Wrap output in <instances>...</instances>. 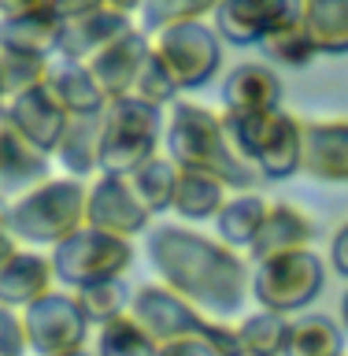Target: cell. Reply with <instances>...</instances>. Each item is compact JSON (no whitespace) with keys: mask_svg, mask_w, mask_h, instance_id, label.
I'll use <instances>...</instances> for the list:
<instances>
[{"mask_svg":"<svg viewBox=\"0 0 348 356\" xmlns=\"http://www.w3.org/2000/svg\"><path fill=\"white\" fill-rule=\"evenodd\" d=\"M167 145H171L174 160L182 163V171H200V175L219 178V182H252L241 156L233 152V145L226 138L222 119L200 104L178 100L171 108Z\"/></svg>","mask_w":348,"mask_h":356,"instance_id":"obj_1","label":"cell"},{"mask_svg":"<svg viewBox=\"0 0 348 356\" xmlns=\"http://www.w3.org/2000/svg\"><path fill=\"white\" fill-rule=\"evenodd\" d=\"M163 115L160 108L144 104L138 97L108 100L104 108V138H100V163L108 171H138L141 163L152 160L156 141H160Z\"/></svg>","mask_w":348,"mask_h":356,"instance_id":"obj_2","label":"cell"},{"mask_svg":"<svg viewBox=\"0 0 348 356\" xmlns=\"http://www.w3.org/2000/svg\"><path fill=\"white\" fill-rule=\"evenodd\" d=\"M152 56L178 89H197L219 71V38L208 22H174L156 30Z\"/></svg>","mask_w":348,"mask_h":356,"instance_id":"obj_3","label":"cell"},{"mask_svg":"<svg viewBox=\"0 0 348 356\" xmlns=\"http://www.w3.org/2000/svg\"><path fill=\"white\" fill-rule=\"evenodd\" d=\"M133 26H130V15L122 11L100 4L85 15H74V19H63L60 22V44H56V56L67 63H89L97 60L104 49H111L119 38H126Z\"/></svg>","mask_w":348,"mask_h":356,"instance_id":"obj_4","label":"cell"},{"mask_svg":"<svg viewBox=\"0 0 348 356\" xmlns=\"http://www.w3.org/2000/svg\"><path fill=\"white\" fill-rule=\"evenodd\" d=\"M0 119L11 122L22 138L33 141L41 152H52V149H60V138H63V130H67V111L52 100V93L41 86H33L26 89V93H19V97H11L4 111H0Z\"/></svg>","mask_w":348,"mask_h":356,"instance_id":"obj_5","label":"cell"},{"mask_svg":"<svg viewBox=\"0 0 348 356\" xmlns=\"http://www.w3.org/2000/svg\"><path fill=\"white\" fill-rule=\"evenodd\" d=\"M152 52V41L144 38L141 30H130L126 38H119L111 49H104L97 60L82 63L89 74H93L97 89L104 93V100H119L133 93V82H138L144 60Z\"/></svg>","mask_w":348,"mask_h":356,"instance_id":"obj_6","label":"cell"},{"mask_svg":"<svg viewBox=\"0 0 348 356\" xmlns=\"http://www.w3.org/2000/svg\"><path fill=\"white\" fill-rule=\"evenodd\" d=\"M222 100H226V111L233 115H252V111H278V100H282V82L271 67L263 63H241L226 74V86H222Z\"/></svg>","mask_w":348,"mask_h":356,"instance_id":"obj_7","label":"cell"},{"mask_svg":"<svg viewBox=\"0 0 348 356\" xmlns=\"http://www.w3.org/2000/svg\"><path fill=\"white\" fill-rule=\"evenodd\" d=\"M300 167L326 182H348V122H304Z\"/></svg>","mask_w":348,"mask_h":356,"instance_id":"obj_8","label":"cell"},{"mask_svg":"<svg viewBox=\"0 0 348 356\" xmlns=\"http://www.w3.org/2000/svg\"><path fill=\"white\" fill-rule=\"evenodd\" d=\"M44 89L52 93V100L67 111V119H85V115H100L108 108L104 93L97 89L93 74L82 63H49L44 74Z\"/></svg>","mask_w":348,"mask_h":356,"instance_id":"obj_9","label":"cell"},{"mask_svg":"<svg viewBox=\"0 0 348 356\" xmlns=\"http://www.w3.org/2000/svg\"><path fill=\"white\" fill-rule=\"evenodd\" d=\"M60 44V19L52 11H26V15H0V49L22 52V56H41L52 60Z\"/></svg>","mask_w":348,"mask_h":356,"instance_id":"obj_10","label":"cell"},{"mask_svg":"<svg viewBox=\"0 0 348 356\" xmlns=\"http://www.w3.org/2000/svg\"><path fill=\"white\" fill-rule=\"evenodd\" d=\"M304 26L319 52H348V0H304Z\"/></svg>","mask_w":348,"mask_h":356,"instance_id":"obj_11","label":"cell"},{"mask_svg":"<svg viewBox=\"0 0 348 356\" xmlns=\"http://www.w3.org/2000/svg\"><path fill=\"white\" fill-rule=\"evenodd\" d=\"M44 175V152L26 141L11 122L0 119V178L4 182H33Z\"/></svg>","mask_w":348,"mask_h":356,"instance_id":"obj_12","label":"cell"},{"mask_svg":"<svg viewBox=\"0 0 348 356\" xmlns=\"http://www.w3.org/2000/svg\"><path fill=\"white\" fill-rule=\"evenodd\" d=\"M215 30L233 44H260L263 33H267L260 0H219Z\"/></svg>","mask_w":348,"mask_h":356,"instance_id":"obj_13","label":"cell"},{"mask_svg":"<svg viewBox=\"0 0 348 356\" xmlns=\"http://www.w3.org/2000/svg\"><path fill=\"white\" fill-rule=\"evenodd\" d=\"M100 138H104V111L100 115H85V119H71L60 138V156L74 171L100 163Z\"/></svg>","mask_w":348,"mask_h":356,"instance_id":"obj_14","label":"cell"},{"mask_svg":"<svg viewBox=\"0 0 348 356\" xmlns=\"http://www.w3.org/2000/svg\"><path fill=\"white\" fill-rule=\"evenodd\" d=\"M260 44H263V52L271 56V60L285 63V67H308V63L319 56L315 41H311V33H308V26H304V19L293 22V26L271 30Z\"/></svg>","mask_w":348,"mask_h":356,"instance_id":"obj_15","label":"cell"},{"mask_svg":"<svg viewBox=\"0 0 348 356\" xmlns=\"http://www.w3.org/2000/svg\"><path fill=\"white\" fill-rule=\"evenodd\" d=\"M44 74H49V60L0 49V89H4V104L11 97H19V93H26V89L41 86Z\"/></svg>","mask_w":348,"mask_h":356,"instance_id":"obj_16","label":"cell"},{"mask_svg":"<svg viewBox=\"0 0 348 356\" xmlns=\"http://www.w3.org/2000/svg\"><path fill=\"white\" fill-rule=\"evenodd\" d=\"M219 0H141L144 26L163 30L174 22H204V15H215Z\"/></svg>","mask_w":348,"mask_h":356,"instance_id":"obj_17","label":"cell"},{"mask_svg":"<svg viewBox=\"0 0 348 356\" xmlns=\"http://www.w3.org/2000/svg\"><path fill=\"white\" fill-rule=\"evenodd\" d=\"M174 93H178V86L167 78L160 60L149 52V60H144V67H141L138 82H133V93L130 97H138V100H144V104H152V108H163V104H171V100H174Z\"/></svg>","mask_w":348,"mask_h":356,"instance_id":"obj_18","label":"cell"},{"mask_svg":"<svg viewBox=\"0 0 348 356\" xmlns=\"http://www.w3.org/2000/svg\"><path fill=\"white\" fill-rule=\"evenodd\" d=\"M104 0H52V15L56 19H74V15H85V11H93V8H100Z\"/></svg>","mask_w":348,"mask_h":356,"instance_id":"obj_19","label":"cell"},{"mask_svg":"<svg viewBox=\"0 0 348 356\" xmlns=\"http://www.w3.org/2000/svg\"><path fill=\"white\" fill-rule=\"evenodd\" d=\"M26 11H52V0H0V15H26Z\"/></svg>","mask_w":348,"mask_h":356,"instance_id":"obj_20","label":"cell"},{"mask_svg":"<svg viewBox=\"0 0 348 356\" xmlns=\"http://www.w3.org/2000/svg\"><path fill=\"white\" fill-rule=\"evenodd\" d=\"M108 8H115V11H122V15H130V11H138L141 8V0H104Z\"/></svg>","mask_w":348,"mask_h":356,"instance_id":"obj_21","label":"cell"},{"mask_svg":"<svg viewBox=\"0 0 348 356\" xmlns=\"http://www.w3.org/2000/svg\"><path fill=\"white\" fill-rule=\"evenodd\" d=\"M0 104H4V89H0Z\"/></svg>","mask_w":348,"mask_h":356,"instance_id":"obj_22","label":"cell"}]
</instances>
